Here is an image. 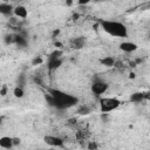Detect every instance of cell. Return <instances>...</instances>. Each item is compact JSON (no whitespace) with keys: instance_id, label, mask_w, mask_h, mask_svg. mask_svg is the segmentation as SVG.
Returning a JSON list of instances; mask_svg holds the SVG:
<instances>
[{"instance_id":"1","label":"cell","mask_w":150,"mask_h":150,"mask_svg":"<svg viewBox=\"0 0 150 150\" xmlns=\"http://www.w3.org/2000/svg\"><path fill=\"white\" fill-rule=\"evenodd\" d=\"M46 101L56 109H68L79 102L77 97L59 89H49V94L46 95Z\"/></svg>"},{"instance_id":"2","label":"cell","mask_w":150,"mask_h":150,"mask_svg":"<svg viewBox=\"0 0 150 150\" xmlns=\"http://www.w3.org/2000/svg\"><path fill=\"white\" fill-rule=\"evenodd\" d=\"M101 28L111 36L115 38H127L128 36V28L124 23L112 20H100Z\"/></svg>"},{"instance_id":"3","label":"cell","mask_w":150,"mask_h":150,"mask_svg":"<svg viewBox=\"0 0 150 150\" xmlns=\"http://www.w3.org/2000/svg\"><path fill=\"white\" fill-rule=\"evenodd\" d=\"M121 105V101L116 97H101L100 109L102 112H110Z\"/></svg>"},{"instance_id":"4","label":"cell","mask_w":150,"mask_h":150,"mask_svg":"<svg viewBox=\"0 0 150 150\" xmlns=\"http://www.w3.org/2000/svg\"><path fill=\"white\" fill-rule=\"evenodd\" d=\"M90 90H91L93 94H95L97 96L102 95V94H104L108 90V83L104 82V81H101V80H96V81H94L91 83Z\"/></svg>"},{"instance_id":"5","label":"cell","mask_w":150,"mask_h":150,"mask_svg":"<svg viewBox=\"0 0 150 150\" xmlns=\"http://www.w3.org/2000/svg\"><path fill=\"white\" fill-rule=\"evenodd\" d=\"M43 141L48 145H50V146H56V148H62L63 146V139L61 137H57V136H50V135H48V136H45Z\"/></svg>"},{"instance_id":"6","label":"cell","mask_w":150,"mask_h":150,"mask_svg":"<svg viewBox=\"0 0 150 150\" xmlns=\"http://www.w3.org/2000/svg\"><path fill=\"white\" fill-rule=\"evenodd\" d=\"M137 48H138V46L130 41H124V42L120 43V49L124 53H132V52L137 50Z\"/></svg>"},{"instance_id":"7","label":"cell","mask_w":150,"mask_h":150,"mask_svg":"<svg viewBox=\"0 0 150 150\" xmlns=\"http://www.w3.org/2000/svg\"><path fill=\"white\" fill-rule=\"evenodd\" d=\"M13 146H14L13 137H9V136L0 137V148H2V149H12Z\"/></svg>"},{"instance_id":"8","label":"cell","mask_w":150,"mask_h":150,"mask_svg":"<svg viewBox=\"0 0 150 150\" xmlns=\"http://www.w3.org/2000/svg\"><path fill=\"white\" fill-rule=\"evenodd\" d=\"M0 13L2 15H6L7 16V15H11L12 13H14V8L8 2H1L0 4Z\"/></svg>"},{"instance_id":"9","label":"cell","mask_w":150,"mask_h":150,"mask_svg":"<svg viewBox=\"0 0 150 150\" xmlns=\"http://www.w3.org/2000/svg\"><path fill=\"white\" fill-rule=\"evenodd\" d=\"M84 43H86V40L82 36H79V38H75L70 41V47L74 49H80L84 46Z\"/></svg>"},{"instance_id":"10","label":"cell","mask_w":150,"mask_h":150,"mask_svg":"<svg viewBox=\"0 0 150 150\" xmlns=\"http://www.w3.org/2000/svg\"><path fill=\"white\" fill-rule=\"evenodd\" d=\"M14 14H15V16H18V18L25 19V18H27V15H28V11H27V8H26L25 6H16V7L14 8Z\"/></svg>"},{"instance_id":"11","label":"cell","mask_w":150,"mask_h":150,"mask_svg":"<svg viewBox=\"0 0 150 150\" xmlns=\"http://www.w3.org/2000/svg\"><path fill=\"white\" fill-rule=\"evenodd\" d=\"M62 63V60L61 57H54V59H49L48 60V68L49 70H54L56 68H59Z\"/></svg>"},{"instance_id":"12","label":"cell","mask_w":150,"mask_h":150,"mask_svg":"<svg viewBox=\"0 0 150 150\" xmlns=\"http://www.w3.org/2000/svg\"><path fill=\"white\" fill-rule=\"evenodd\" d=\"M144 98H145V94H144V93H139V91L134 93V94H131V96H130V101L134 102V103H139V102H142Z\"/></svg>"},{"instance_id":"13","label":"cell","mask_w":150,"mask_h":150,"mask_svg":"<svg viewBox=\"0 0 150 150\" xmlns=\"http://www.w3.org/2000/svg\"><path fill=\"white\" fill-rule=\"evenodd\" d=\"M116 63L115 59L112 56H104L103 59H101V64H103L104 67H114Z\"/></svg>"},{"instance_id":"14","label":"cell","mask_w":150,"mask_h":150,"mask_svg":"<svg viewBox=\"0 0 150 150\" xmlns=\"http://www.w3.org/2000/svg\"><path fill=\"white\" fill-rule=\"evenodd\" d=\"M14 43L18 45L19 47H25L26 46V40H25V38H22L20 35H14Z\"/></svg>"},{"instance_id":"15","label":"cell","mask_w":150,"mask_h":150,"mask_svg":"<svg viewBox=\"0 0 150 150\" xmlns=\"http://www.w3.org/2000/svg\"><path fill=\"white\" fill-rule=\"evenodd\" d=\"M13 94H14V96H15V97H18V98L23 97V95H25L23 88H22V87H20V86H16V87L14 88V90H13Z\"/></svg>"},{"instance_id":"16","label":"cell","mask_w":150,"mask_h":150,"mask_svg":"<svg viewBox=\"0 0 150 150\" xmlns=\"http://www.w3.org/2000/svg\"><path fill=\"white\" fill-rule=\"evenodd\" d=\"M77 112L80 115H88L90 112V109L87 107V105H81L79 109H77Z\"/></svg>"},{"instance_id":"17","label":"cell","mask_w":150,"mask_h":150,"mask_svg":"<svg viewBox=\"0 0 150 150\" xmlns=\"http://www.w3.org/2000/svg\"><path fill=\"white\" fill-rule=\"evenodd\" d=\"M5 42L8 45V43H14V35L13 34H8L5 36Z\"/></svg>"},{"instance_id":"18","label":"cell","mask_w":150,"mask_h":150,"mask_svg":"<svg viewBox=\"0 0 150 150\" xmlns=\"http://www.w3.org/2000/svg\"><path fill=\"white\" fill-rule=\"evenodd\" d=\"M40 63H42V59H41V57H35V59L32 61V64H33V66H36V64H40Z\"/></svg>"},{"instance_id":"19","label":"cell","mask_w":150,"mask_h":150,"mask_svg":"<svg viewBox=\"0 0 150 150\" xmlns=\"http://www.w3.org/2000/svg\"><path fill=\"white\" fill-rule=\"evenodd\" d=\"M96 148H97V144L94 143V142H90V143L88 144V149H96Z\"/></svg>"},{"instance_id":"20","label":"cell","mask_w":150,"mask_h":150,"mask_svg":"<svg viewBox=\"0 0 150 150\" xmlns=\"http://www.w3.org/2000/svg\"><path fill=\"white\" fill-rule=\"evenodd\" d=\"M91 0H77V4H80V5H86V4H88V2H90Z\"/></svg>"},{"instance_id":"21","label":"cell","mask_w":150,"mask_h":150,"mask_svg":"<svg viewBox=\"0 0 150 150\" xmlns=\"http://www.w3.org/2000/svg\"><path fill=\"white\" fill-rule=\"evenodd\" d=\"M13 142H14V146H15V145H18V144H20V139H19V138L13 137Z\"/></svg>"},{"instance_id":"22","label":"cell","mask_w":150,"mask_h":150,"mask_svg":"<svg viewBox=\"0 0 150 150\" xmlns=\"http://www.w3.org/2000/svg\"><path fill=\"white\" fill-rule=\"evenodd\" d=\"M1 95H2V96H5V95H6V87H5V86L1 88Z\"/></svg>"},{"instance_id":"23","label":"cell","mask_w":150,"mask_h":150,"mask_svg":"<svg viewBox=\"0 0 150 150\" xmlns=\"http://www.w3.org/2000/svg\"><path fill=\"white\" fill-rule=\"evenodd\" d=\"M145 8H146V9H150V1L145 4Z\"/></svg>"},{"instance_id":"24","label":"cell","mask_w":150,"mask_h":150,"mask_svg":"<svg viewBox=\"0 0 150 150\" xmlns=\"http://www.w3.org/2000/svg\"><path fill=\"white\" fill-rule=\"evenodd\" d=\"M71 4V0H68V5H70Z\"/></svg>"},{"instance_id":"25","label":"cell","mask_w":150,"mask_h":150,"mask_svg":"<svg viewBox=\"0 0 150 150\" xmlns=\"http://www.w3.org/2000/svg\"><path fill=\"white\" fill-rule=\"evenodd\" d=\"M2 1H4V2H7V1H9V0H2Z\"/></svg>"}]
</instances>
